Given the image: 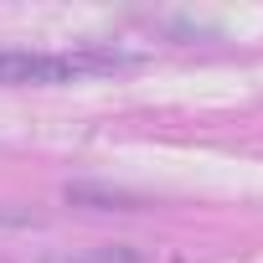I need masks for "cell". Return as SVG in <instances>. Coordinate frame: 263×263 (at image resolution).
Masks as SVG:
<instances>
[{
  "instance_id": "obj_1",
  "label": "cell",
  "mask_w": 263,
  "mask_h": 263,
  "mask_svg": "<svg viewBox=\"0 0 263 263\" xmlns=\"http://www.w3.org/2000/svg\"><path fill=\"white\" fill-rule=\"evenodd\" d=\"M140 57L114 52V47H78V52H21L6 47L0 52V88H52V83H72V78H93V72H119L135 67Z\"/></svg>"
},
{
  "instance_id": "obj_2",
  "label": "cell",
  "mask_w": 263,
  "mask_h": 263,
  "mask_svg": "<svg viewBox=\"0 0 263 263\" xmlns=\"http://www.w3.org/2000/svg\"><path fill=\"white\" fill-rule=\"evenodd\" d=\"M72 201H93V206H124V212H135L140 196H124V191H93V186H67Z\"/></svg>"
},
{
  "instance_id": "obj_3",
  "label": "cell",
  "mask_w": 263,
  "mask_h": 263,
  "mask_svg": "<svg viewBox=\"0 0 263 263\" xmlns=\"http://www.w3.org/2000/svg\"><path fill=\"white\" fill-rule=\"evenodd\" d=\"M26 222H31L26 212H0V227H26Z\"/></svg>"
}]
</instances>
